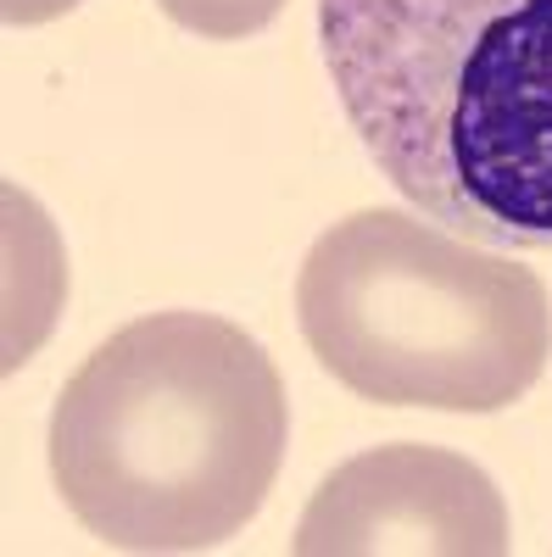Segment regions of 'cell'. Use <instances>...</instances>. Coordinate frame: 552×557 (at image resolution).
Listing matches in <instances>:
<instances>
[{
    "label": "cell",
    "instance_id": "6da1fadb",
    "mask_svg": "<svg viewBox=\"0 0 552 557\" xmlns=\"http://www.w3.org/2000/svg\"><path fill=\"white\" fill-rule=\"evenodd\" d=\"M318 45L402 201L552 251V0H318Z\"/></svg>",
    "mask_w": 552,
    "mask_h": 557
},
{
    "label": "cell",
    "instance_id": "7a4b0ae2",
    "mask_svg": "<svg viewBox=\"0 0 552 557\" xmlns=\"http://www.w3.org/2000/svg\"><path fill=\"white\" fill-rule=\"evenodd\" d=\"M285 441V380L241 323L151 312L62 385L51 480L112 552H207L257 519Z\"/></svg>",
    "mask_w": 552,
    "mask_h": 557
},
{
    "label": "cell",
    "instance_id": "3957f363",
    "mask_svg": "<svg viewBox=\"0 0 552 557\" xmlns=\"http://www.w3.org/2000/svg\"><path fill=\"white\" fill-rule=\"evenodd\" d=\"M302 341L380 407L502 412L552 357L547 285L457 228L363 207L312 240L296 273Z\"/></svg>",
    "mask_w": 552,
    "mask_h": 557
},
{
    "label": "cell",
    "instance_id": "277c9868",
    "mask_svg": "<svg viewBox=\"0 0 552 557\" xmlns=\"http://www.w3.org/2000/svg\"><path fill=\"white\" fill-rule=\"evenodd\" d=\"M508 546V502L491 474L419 441L341 462L291 541L296 557H502Z\"/></svg>",
    "mask_w": 552,
    "mask_h": 557
},
{
    "label": "cell",
    "instance_id": "5b68a950",
    "mask_svg": "<svg viewBox=\"0 0 552 557\" xmlns=\"http://www.w3.org/2000/svg\"><path fill=\"white\" fill-rule=\"evenodd\" d=\"M157 7L191 34L207 39H246L285 12V0H157Z\"/></svg>",
    "mask_w": 552,
    "mask_h": 557
},
{
    "label": "cell",
    "instance_id": "8992f818",
    "mask_svg": "<svg viewBox=\"0 0 552 557\" xmlns=\"http://www.w3.org/2000/svg\"><path fill=\"white\" fill-rule=\"evenodd\" d=\"M78 0H0V17H7L12 28H39V23H51L62 12H73Z\"/></svg>",
    "mask_w": 552,
    "mask_h": 557
}]
</instances>
